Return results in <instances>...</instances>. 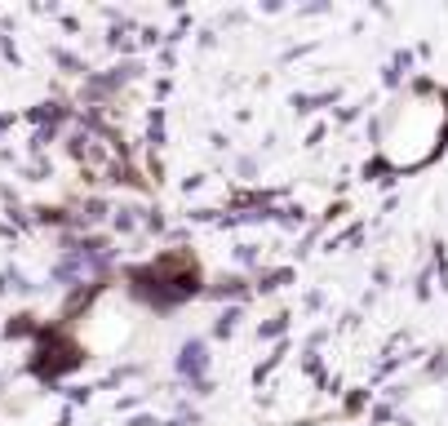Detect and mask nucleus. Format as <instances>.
<instances>
[{"mask_svg": "<svg viewBox=\"0 0 448 426\" xmlns=\"http://www.w3.org/2000/svg\"><path fill=\"white\" fill-rule=\"evenodd\" d=\"M448 138V93L435 84H408L378 125V155L386 169H422Z\"/></svg>", "mask_w": 448, "mask_h": 426, "instance_id": "obj_1", "label": "nucleus"}]
</instances>
